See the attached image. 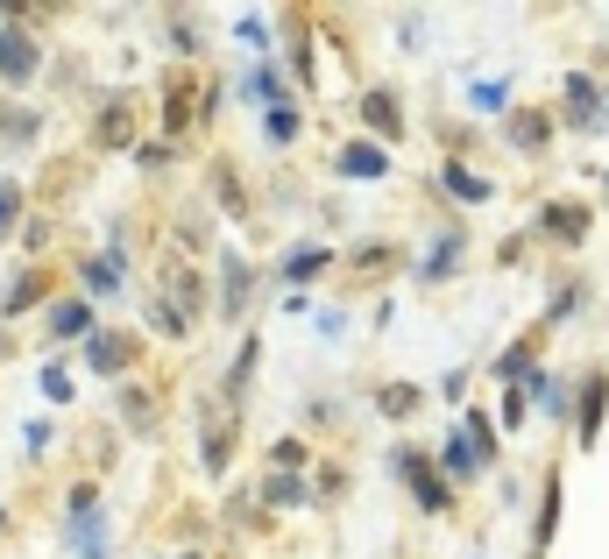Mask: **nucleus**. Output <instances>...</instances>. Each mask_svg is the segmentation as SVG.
Listing matches in <instances>:
<instances>
[{
    "instance_id": "nucleus-1",
    "label": "nucleus",
    "mask_w": 609,
    "mask_h": 559,
    "mask_svg": "<svg viewBox=\"0 0 609 559\" xmlns=\"http://www.w3.org/2000/svg\"><path fill=\"white\" fill-rule=\"evenodd\" d=\"M397 475H405L411 489H419V503H425V510H447V481L433 475V461H425V453H411V446H405V453H397Z\"/></svg>"
},
{
    "instance_id": "nucleus-2",
    "label": "nucleus",
    "mask_w": 609,
    "mask_h": 559,
    "mask_svg": "<svg viewBox=\"0 0 609 559\" xmlns=\"http://www.w3.org/2000/svg\"><path fill=\"white\" fill-rule=\"evenodd\" d=\"M28 71H36V43H28L22 28H8V36H0V79H14V85H22Z\"/></svg>"
},
{
    "instance_id": "nucleus-3",
    "label": "nucleus",
    "mask_w": 609,
    "mask_h": 559,
    "mask_svg": "<svg viewBox=\"0 0 609 559\" xmlns=\"http://www.w3.org/2000/svg\"><path fill=\"white\" fill-rule=\"evenodd\" d=\"M128 354H136V347H128L121 334H93V340H85V361H93L99 375H121V369H128Z\"/></svg>"
},
{
    "instance_id": "nucleus-4",
    "label": "nucleus",
    "mask_w": 609,
    "mask_h": 559,
    "mask_svg": "<svg viewBox=\"0 0 609 559\" xmlns=\"http://www.w3.org/2000/svg\"><path fill=\"white\" fill-rule=\"evenodd\" d=\"M340 171H348V177H383V171H390V156H383L376 142H348V149H340Z\"/></svg>"
},
{
    "instance_id": "nucleus-5",
    "label": "nucleus",
    "mask_w": 609,
    "mask_h": 559,
    "mask_svg": "<svg viewBox=\"0 0 609 559\" xmlns=\"http://www.w3.org/2000/svg\"><path fill=\"white\" fill-rule=\"evenodd\" d=\"M602 404H609V383H602V375H588V389H582V446H596Z\"/></svg>"
},
{
    "instance_id": "nucleus-6",
    "label": "nucleus",
    "mask_w": 609,
    "mask_h": 559,
    "mask_svg": "<svg viewBox=\"0 0 609 559\" xmlns=\"http://www.w3.org/2000/svg\"><path fill=\"white\" fill-rule=\"evenodd\" d=\"M50 334H57V340H71V334H93V305H71V298H65V305L50 312Z\"/></svg>"
},
{
    "instance_id": "nucleus-7",
    "label": "nucleus",
    "mask_w": 609,
    "mask_h": 559,
    "mask_svg": "<svg viewBox=\"0 0 609 559\" xmlns=\"http://www.w3.org/2000/svg\"><path fill=\"white\" fill-rule=\"evenodd\" d=\"M248 291H256V277H248V263H227V298H220V312H227V319H242Z\"/></svg>"
},
{
    "instance_id": "nucleus-8",
    "label": "nucleus",
    "mask_w": 609,
    "mask_h": 559,
    "mask_svg": "<svg viewBox=\"0 0 609 559\" xmlns=\"http://www.w3.org/2000/svg\"><path fill=\"white\" fill-rule=\"evenodd\" d=\"M447 191H454V199H468V206H482L489 199V177H475L468 163H447Z\"/></svg>"
},
{
    "instance_id": "nucleus-9",
    "label": "nucleus",
    "mask_w": 609,
    "mask_h": 559,
    "mask_svg": "<svg viewBox=\"0 0 609 559\" xmlns=\"http://www.w3.org/2000/svg\"><path fill=\"white\" fill-rule=\"evenodd\" d=\"M546 135H553V120H546V114H511V142L517 149H539Z\"/></svg>"
},
{
    "instance_id": "nucleus-10",
    "label": "nucleus",
    "mask_w": 609,
    "mask_h": 559,
    "mask_svg": "<svg viewBox=\"0 0 609 559\" xmlns=\"http://www.w3.org/2000/svg\"><path fill=\"white\" fill-rule=\"evenodd\" d=\"M362 114L376 120L383 135H397V128H405V120H397V100H390V93H362Z\"/></svg>"
},
{
    "instance_id": "nucleus-11",
    "label": "nucleus",
    "mask_w": 609,
    "mask_h": 559,
    "mask_svg": "<svg viewBox=\"0 0 609 559\" xmlns=\"http://www.w3.org/2000/svg\"><path fill=\"white\" fill-rule=\"evenodd\" d=\"M454 255H460V241L447 234V241H440V248H433V255H425V269H419V277H425V283H440V277H454Z\"/></svg>"
},
{
    "instance_id": "nucleus-12",
    "label": "nucleus",
    "mask_w": 609,
    "mask_h": 559,
    "mask_svg": "<svg viewBox=\"0 0 609 559\" xmlns=\"http://www.w3.org/2000/svg\"><path fill=\"white\" fill-rule=\"evenodd\" d=\"M546 234H560V241H582V234H588V213H567V206H553V213H546Z\"/></svg>"
},
{
    "instance_id": "nucleus-13",
    "label": "nucleus",
    "mask_w": 609,
    "mask_h": 559,
    "mask_svg": "<svg viewBox=\"0 0 609 559\" xmlns=\"http://www.w3.org/2000/svg\"><path fill=\"white\" fill-rule=\"evenodd\" d=\"M567 107H574V120H596V107H602L596 85H588V79H567Z\"/></svg>"
},
{
    "instance_id": "nucleus-14",
    "label": "nucleus",
    "mask_w": 609,
    "mask_h": 559,
    "mask_svg": "<svg viewBox=\"0 0 609 559\" xmlns=\"http://www.w3.org/2000/svg\"><path fill=\"white\" fill-rule=\"evenodd\" d=\"M79 559H107V524H99V517L79 524Z\"/></svg>"
},
{
    "instance_id": "nucleus-15",
    "label": "nucleus",
    "mask_w": 609,
    "mask_h": 559,
    "mask_svg": "<svg viewBox=\"0 0 609 559\" xmlns=\"http://www.w3.org/2000/svg\"><path fill=\"white\" fill-rule=\"evenodd\" d=\"M383 418H405V411H419V389H411V383H397V389H383Z\"/></svg>"
},
{
    "instance_id": "nucleus-16",
    "label": "nucleus",
    "mask_w": 609,
    "mask_h": 559,
    "mask_svg": "<svg viewBox=\"0 0 609 559\" xmlns=\"http://www.w3.org/2000/svg\"><path fill=\"white\" fill-rule=\"evenodd\" d=\"M99 142H107V149H121V142H128V107H121V100H114L107 120H99Z\"/></svg>"
},
{
    "instance_id": "nucleus-17",
    "label": "nucleus",
    "mask_w": 609,
    "mask_h": 559,
    "mask_svg": "<svg viewBox=\"0 0 609 559\" xmlns=\"http://www.w3.org/2000/svg\"><path fill=\"white\" fill-rule=\"evenodd\" d=\"M319 269H326V248H298V255H291V263H284V277H319Z\"/></svg>"
},
{
    "instance_id": "nucleus-18",
    "label": "nucleus",
    "mask_w": 609,
    "mask_h": 559,
    "mask_svg": "<svg viewBox=\"0 0 609 559\" xmlns=\"http://www.w3.org/2000/svg\"><path fill=\"white\" fill-rule=\"evenodd\" d=\"M85 277H93V291H114V283H121V255H99V263H85Z\"/></svg>"
},
{
    "instance_id": "nucleus-19",
    "label": "nucleus",
    "mask_w": 609,
    "mask_h": 559,
    "mask_svg": "<svg viewBox=\"0 0 609 559\" xmlns=\"http://www.w3.org/2000/svg\"><path fill=\"white\" fill-rule=\"evenodd\" d=\"M270 503H277V510L305 503V481H298V475H277V481H270Z\"/></svg>"
},
{
    "instance_id": "nucleus-20",
    "label": "nucleus",
    "mask_w": 609,
    "mask_h": 559,
    "mask_svg": "<svg viewBox=\"0 0 609 559\" xmlns=\"http://www.w3.org/2000/svg\"><path fill=\"white\" fill-rule=\"evenodd\" d=\"M248 100H270V107H277V100H284V85H277V71H256V79H248Z\"/></svg>"
},
{
    "instance_id": "nucleus-21",
    "label": "nucleus",
    "mask_w": 609,
    "mask_h": 559,
    "mask_svg": "<svg viewBox=\"0 0 609 559\" xmlns=\"http://www.w3.org/2000/svg\"><path fill=\"white\" fill-rule=\"evenodd\" d=\"M475 107H482V114H503V79H482V85H475Z\"/></svg>"
},
{
    "instance_id": "nucleus-22",
    "label": "nucleus",
    "mask_w": 609,
    "mask_h": 559,
    "mask_svg": "<svg viewBox=\"0 0 609 559\" xmlns=\"http://www.w3.org/2000/svg\"><path fill=\"white\" fill-rule=\"evenodd\" d=\"M291 135H298V114H291V107H270V142H291Z\"/></svg>"
},
{
    "instance_id": "nucleus-23",
    "label": "nucleus",
    "mask_w": 609,
    "mask_h": 559,
    "mask_svg": "<svg viewBox=\"0 0 609 559\" xmlns=\"http://www.w3.org/2000/svg\"><path fill=\"white\" fill-rule=\"evenodd\" d=\"M43 397L65 404V397H71V375H65V369H43Z\"/></svg>"
},
{
    "instance_id": "nucleus-24",
    "label": "nucleus",
    "mask_w": 609,
    "mask_h": 559,
    "mask_svg": "<svg viewBox=\"0 0 609 559\" xmlns=\"http://www.w3.org/2000/svg\"><path fill=\"white\" fill-rule=\"evenodd\" d=\"M36 298H43V283H36V277H22V283H14V291H8V312H22V305H36Z\"/></svg>"
},
{
    "instance_id": "nucleus-25",
    "label": "nucleus",
    "mask_w": 609,
    "mask_h": 559,
    "mask_svg": "<svg viewBox=\"0 0 609 559\" xmlns=\"http://www.w3.org/2000/svg\"><path fill=\"white\" fill-rule=\"evenodd\" d=\"M553 524H560V489H546V510H539V546L553 538Z\"/></svg>"
},
{
    "instance_id": "nucleus-26",
    "label": "nucleus",
    "mask_w": 609,
    "mask_h": 559,
    "mask_svg": "<svg viewBox=\"0 0 609 559\" xmlns=\"http://www.w3.org/2000/svg\"><path fill=\"white\" fill-rule=\"evenodd\" d=\"M525 369H531V347H511V354H503V375H511V383H525Z\"/></svg>"
},
{
    "instance_id": "nucleus-27",
    "label": "nucleus",
    "mask_w": 609,
    "mask_h": 559,
    "mask_svg": "<svg viewBox=\"0 0 609 559\" xmlns=\"http://www.w3.org/2000/svg\"><path fill=\"white\" fill-rule=\"evenodd\" d=\"M242 43H248V50H262V43H270V22H262V14H248V22H242Z\"/></svg>"
},
{
    "instance_id": "nucleus-28",
    "label": "nucleus",
    "mask_w": 609,
    "mask_h": 559,
    "mask_svg": "<svg viewBox=\"0 0 609 559\" xmlns=\"http://www.w3.org/2000/svg\"><path fill=\"white\" fill-rule=\"evenodd\" d=\"M14 206H22V191L0 185V234H14Z\"/></svg>"
},
{
    "instance_id": "nucleus-29",
    "label": "nucleus",
    "mask_w": 609,
    "mask_h": 559,
    "mask_svg": "<svg viewBox=\"0 0 609 559\" xmlns=\"http://www.w3.org/2000/svg\"><path fill=\"white\" fill-rule=\"evenodd\" d=\"M185 559H199V552H185Z\"/></svg>"
}]
</instances>
